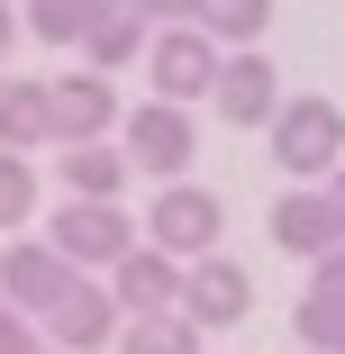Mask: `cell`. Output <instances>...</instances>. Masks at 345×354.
I'll return each instance as SVG.
<instances>
[{"instance_id":"obj_1","label":"cell","mask_w":345,"mask_h":354,"mask_svg":"<svg viewBox=\"0 0 345 354\" xmlns=\"http://www.w3.org/2000/svg\"><path fill=\"white\" fill-rule=\"evenodd\" d=\"M46 245L73 263V272H91V281H109L136 245H146V218H127L118 200H64L55 218H46Z\"/></svg>"},{"instance_id":"obj_2","label":"cell","mask_w":345,"mask_h":354,"mask_svg":"<svg viewBox=\"0 0 345 354\" xmlns=\"http://www.w3.org/2000/svg\"><path fill=\"white\" fill-rule=\"evenodd\" d=\"M263 146H272V164H282L291 182H327V173L345 164V109H336L327 91H291L282 118L263 127Z\"/></svg>"},{"instance_id":"obj_3","label":"cell","mask_w":345,"mask_h":354,"mask_svg":"<svg viewBox=\"0 0 345 354\" xmlns=\"http://www.w3.org/2000/svg\"><path fill=\"white\" fill-rule=\"evenodd\" d=\"M82 281H91V272H73L46 236H10V245H0V300H10V309H28L37 327H46L64 300H73Z\"/></svg>"},{"instance_id":"obj_4","label":"cell","mask_w":345,"mask_h":354,"mask_svg":"<svg viewBox=\"0 0 345 354\" xmlns=\"http://www.w3.org/2000/svg\"><path fill=\"white\" fill-rule=\"evenodd\" d=\"M218 227H227V209H218V191H200V182H164L155 209H146V245H164L173 263H209Z\"/></svg>"},{"instance_id":"obj_5","label":"cell","mask_w":345,"mask_h":354,"mask_svg":"<svg viewBox=\"0 0 345 354\" xmlns=\"http://www.w3.org/2000/svg\"><path fill=\"white\" fill-rule=\"evenodd\" d=\"M218 64H227V46H218L209 28H155L146 82H155V100L191 109V100H209V91H218Z\"/></svg>"},{"instance_id":"obj_6","label":"cell","mask_w":345,"mask_h":354,"mask_svg":"<svg viewBox=\"0 0 345 354\" xmlns=\"http://www.w3.org/2000/svg\"><path fill=\"white\" fill-rule=\"evenodd\" d=\"M118 146H127V164H136V173H155V191H164V182H182V173H191V155H200V127H191V109H173V100H146V109H127Z\"/></svg>"},{"instance_id":"obj_7","label":"cell","mask_w":345,"mask_h":354,"mask_svg":"<svg viewBox=\"0 0 345 354\" xmlns=\"http://www.w3.org/2000/svg\"><path fill=\"white\" fill-rule=\"evenodd\" d=\"M46 91H55V146H109V136L127 127V109H118V82L109 73H46Z\"/></svg>"},{"instance_id":"obj_8","label":"cell","mask_w":345,"mask_h":354,"mask_svg":"<svg viewBox=\"0 0 345 354\" xmlns=\"http://www.w3.org/2000/svg\"><path fill=\"white\" fill-rule=\"evenodd\" d=\"M272 245H282V254H300V263H327V254L345 245L336 200H327L318 182H291L282 200H272Z\"/></svg>"},{"instance_id":"obj_9","label":"cell","mask_w":345,"mask_h":354,"mask_svg":"<svg viewBox=\"0 0 345 354\" xmlns=\"http://www.w3.org/2000/svg\"><path fill=\"white\" fill-rule=\"evenodd\" d=\"M282 73H272V55L254 46V55H227L218 64V91H209V109L227 118V127H272V118H282Z\"/></svg>"},{"instance_id":"obj_10","label":"cell","mask_w":345,"mask_h":354,"mask_svg":"<svg viewBox=\"0 0 345 354\" xmlns=\"http://www.w3.org/2000/svg\"><path fill=\"white\" fill-rule=\"evenodd\" d=\"M118 336H127V309H118L109 281H82V291L46 318V345H55V354H100V345H118Z\"/></svg>"},{"instance_id":"obj_11","label":"cell","mask_w":345,"mask_h":354,"mask_svg":"<svg viewBox=\"0 0 345 354\" xmlns=\"http://www.w3.org/2000/svg\"><path fill=\"white\" fill-rule=\"evenodd\" d=\"M182 281H191V263H173L164 245H136V254L109 272V291H118L127 318H173V309H182Z\"/></svg>"},{"instance_id":"obj_12","label":"cell","mask_w":345,"mask_h":354,"mask_svg":"<svg viewBox=\"0 0 345 354\" xmlns=\"http://www.w3.org/2000/svg\"><path fill=\"white\" fill-rule=\"evenodd\" d=\"M254 309V272L245 263H227V254H209V263H191V281H182V318L209 336V327H236Z\"/></svg>"},{"instance_id":"obj_13","label":"cell","mask_w":345,"mask_h":354,"mask_svg":"<svg viewBox=\"0 0 345 354\" xmlns=\"http://www.w3.org/2000/svg\"><path fill=\"white\" fill-rule=\"evenodd\" d=\"M82 55H91V73H127V64H146L155 55V28L127 10V0H109V10L91 19V37H82Z\"/></svg>"},{"instance_id":"obj_14","label":"cell","mask_w":345,"mask_h":354,"mask_svg":"<svg viewBox=\"0 0 345 354\" xmlns=\"http://www.w3.org/2000/svg\"><path fill=\"white\" fill-rule=\"evenodd\" d=\"M0 146L10 155L55 146V91L46 82H0Z\"/></svg>"},{"instance_id":"obj_15","label":"cell","mask_w":345,"mask_h":354,"mask_svg":"<svg viewBox=\"0 0 345 354\" xmlns=\"http://www.w3.org/2000/svg\"><path fill=\"white\" fill-rule=\"evenodd\" d=\"M55 173H64V200H118L136 164H127V146H64Z\"/></svg>"},{"instance_id":"obj_16","label":"cell","mask_w":345,"mask_h":354,"mask_svg":"<svg viewBox=\"0 0 345 354\" xmlns=\"http://www.w3.org/2000/svg\"><path fill=\"white\" fill-rule=\"evenodd\" d=\"M191 28H209L227 55H254L263 28H272V0H200V19H191Z\"/></svg>"},{"instance_id":"obj_17","label":"cell","mask_w":345,"mask_h":354,"mask_svg":"<svg viewBox=\"0 0 345 354\" xmlns=\"http://www.w3.org/2000/svg\"><path fill=\"white\" fill-rule=\"evenodd\" d=\"M19 10H28V37L37 46H82L109 0H19Z\"/></svg>"},{"instance_id":"obj_18","label":"cell","mask_w":345,"mask_h":354,"mask_svg":"<svg viewBox=\"0 0 345 354\" xmlns=\"http://www.w3.org/2000/svg\"><path fill=\"white\" fill-rule=\"evenodd\" d=\"M291 336H300V354H345V300H318V291H300V309H291Z\"/></svg>"},{"instance_id":"obj_19","label":"cell","mask_w":345,"mask_h":354,"mask_svg":"<svg viewBox=\"0 0 345 354\" xmlns=\"http://www.w3.org/2000/svg\"><path fill=\"white\" fill-rule=\"evenodd\" d=\"M118 354H200V327H191L182 309H173V318H127Z\"/></svg>"},{"instance_id":"obj_20","label":"cell","mask_w":345,"mask_h":354,"mask_svg":"<svg viewBox=\"0 0 345 354\" xmlns=\"http://www.w3.org/2000/svg\"><path fill=\"white\" fill-rule=\"evenodd\" d=\"M0 227H37V164L0 146Z\"/></svg>"},{"instance_id":"obj_21","label":"cell","mask_w":345,"mask_h":354,"mask_svg":"<svg viewBox=\"0 0 345 354\" xmlns=\"http://www.w3.org/2000/svg\"><path fill=\"white\" fill-rule=\"evenodd\" d=\"M0 354H46V327L28 309H10V300H0Z\"/></svg>"},{"instance_id":"obj_22","label":"cell","mask_w":345,"mask_h":354,"mask_svg":"<svg viewBox=\"0 0 345 354\" xmlns=\"http://www.w3.org/2000/svg\"><path fill=\"white\" fill-rule=\"evenodd\" d=\"M127 10L146 19V28H191V19H200V0H127Z\"/></svg>"},{"instance_id":"obj_23","label":"cell","mask_w":345,"mask_h":354,"mask_svg":"<svg viewBox=\"0 0 345 354\" xmlns=\"http://www.w3.org/2000/svg\"><path fill=\"white\" fill-rule=\"evenodd\" d=\"M309 291H318V300H345V245H336L327 263H309Z\"/></svg>"},{"instance_id":"obj_24","label":"cell","mask_w":345,"mask_h":354,"mask_svg":"<svg viewBox=\"0 0 345 354\" xmlns=\"http://www.w3.org/2000/svg\"><path fill=\"white\" fill-rule=\"evenodd\" d=\"M19 28H28V10H19V0H0V55L19 46Z\"/></svg>"},{"instance_id":"obj_25","label":"cell","mask_w":345,"mask_h":354,"mask_svg":"<svg viewBox=\"0 0 345 354\" xmlns=\"http://www.w3.org/2000/svg\"><path fill=\"white\" fill-rule=\"evenodd\" d=\"M318 191H327V200H336V218H345V164H336V173H327V182H318Z\"/></svg>"},{"instance_id":"obj_26","label":"cell","mask_w":345,"mask_h":354,"mask_svg":"<svg viewBox=\"0 0 345 354\" xmlns=\"http://www.w3.org/2000/svg\"><path fill=\"white\" fill-rule=\"evenodd\" d=\"M0 82H10V73H0Z\"/></svg>"},{"instance_id":"obj_27","label":"cell","mask_w":345,"mask_h":354,"mask_svg":"<svg viewBox=\"0 0 345 354\" xmlns=\"http://www.w3.org/2000/svg\"><path fill=\"white\" fill-rule=\"evenodd\" d=\"M46 354H55V345H46Z\"/></svg>"}]
</instances>
